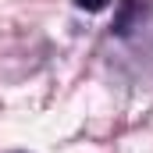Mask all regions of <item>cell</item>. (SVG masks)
<instances>
[{
    "label": "cell",
    "instance_id": "1",
    "mask_svg": "<svg viewBox=\"0 0 153 153\" xmlns=\"http://www.w3.org/2000/svg\"><path fill=\"white\" fill-rule=\"evenodd\" d=\"M71 4H75L78 11H103L111 0H71Z\"/></svg>",
    "mask_w": 153,
    "mask_h": 153
}]
</instances>
